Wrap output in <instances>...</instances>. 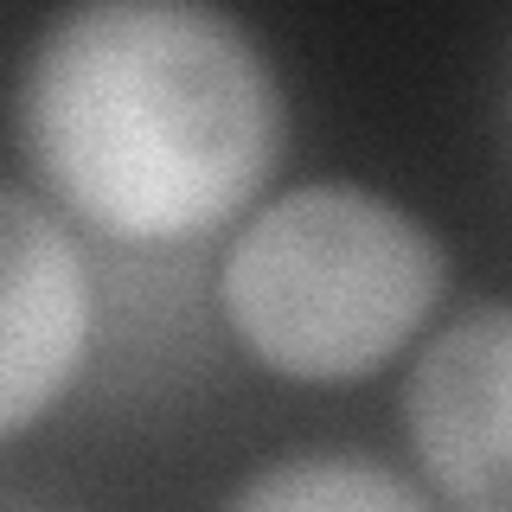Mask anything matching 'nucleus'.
I'll return each mask as SVG.
<instances>
[{
	"mask_svg": "<svg viewBox=\"0 0 512 512\" xmlns=\"http://www.w3.org/2000/svg\"><path fill=\"white\" fill-rule=\"evenodd\" d=\"M13 135L26 186L122 244L231 224L282 167L276 64L231 13L180 0L71 7L26 52Z\"/></svg>",
	"mask_w": 512,
	"mask_h": 512,
	"instance_id": "nucleus-1",
	"label": "nucleus"
},
{
	"mask_svg": "<svg viewBox=\"0 0 512 512\" xmlns=\"http://www.w3.org/2000/svg\"><path fill=\"white\" fill-rule=\"evenodd\" d=\"M448 256L410 205L314 180L256 205L218 263V308L256 365L301 384L365 378L429 320Z\"/></svg>",
	"mask_w": 512,
	"mask_h": 512,
	"instance_id": "nucleus-2",
	"label": "nucleus"
},
{
	"mask_svg": "<svg viewBox=\"0 0 512 512\" xmlns=\"http://www.w3.org/2000/svg\"><path fill=\"white\" fill-rule=\"evenodd\" d=\"M404 436L455 512H512V301L468 308L416 352Z\"/></svg>",
	"mask_w": 512,
	"mask_h": 512,
	"instance_id": "nucleus-3",
	"label": "nucleus"
},
{
	"mask_svg": "<svg viewBox=\"0 0 512 512\" xmlns=\"http://www.w3.org/2000/svg\"><path fill=\"white\" fill-rule=\"evenodd\" d=\"M90 340V269L39 186L0 192V436L20 442L71 391Z\"/></svg>",
	"mask_w": 512,
	"mask_h": 512,
	"instance_id": "nucleus-4",
	"label": "nucleus"
},
{
	"mask_svg": "<svg viewBox=\"0 0 512 512\" xmlns=\"http://www.w3.org/2000/svg\"><path fill=\"white\" fill-rule=\"evenodd\" d=\"M224 512H436L410 480L365 455H288L250 474Z\"/></svg>",
	"mask_w": 512,
	"mask_h": 512,
	"instance_id": "nucleus-5",
	"label": "nucleus"
}]
</instances>
